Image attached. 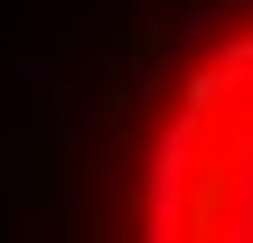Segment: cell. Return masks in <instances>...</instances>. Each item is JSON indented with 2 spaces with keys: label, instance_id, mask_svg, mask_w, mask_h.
Instances as JSON below:
<instances>
[{
  "label": "cell",
  "instance_id": "obj_1",
  "mask_svg": "<svg viewBox=\"0 0 253 243\" xmlns=\"http://www.w3.org/2000/svg\"><path fill=\"white\" fill-rule=\"evenodd\" d=\"M122 243H253V0L178 47L131 150Z\"/></svg>",
  "mask_w": 253,
  "mask_h": 243
}]
</instances>
